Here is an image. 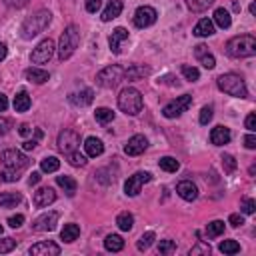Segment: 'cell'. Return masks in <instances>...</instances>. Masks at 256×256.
<instances>
[{
	"label": "cell",
	"instance_id": "f1b7e54d",
	"mask_svg": "<svg viewBox=\"0 0 256 256\" xmlns=\"http://www.w3.org/2000/svg\"><path fill=\"white\" fill-rule=\"evenodd\" d=\"M78 236H80V226H78V224H74V222L64 224V228H62V232H60V238H62L64 242H74Z\"/></svg>",
	"mask_w": 256,
	"mask_h": 256
},
{
	"label": "cell",
	"instance_id": "7a4b0ae2",
	"mask_svg": "<svg viewBox=\"0 0 256 256\" xmlns=\"http://www.w3.org/2000/svg\"><path fill=\"white\" fill-rule=\"evenodd\" d=\"M226 54L230 58H248L256 54V38L252 34H240L226 42Z\"/></svg>",
	"mask_w": 256,
	"mask_h": 256
},
{
	"label": "cell",
	"instance_id": "c3c4849f",
	"mask_svg": "<svg viewBox=\"0 0 256 256\" xmlns=\"http://www.w3.org/2000/svg\"><path fill=\"white\" fill-rule=\"evenodd\" d=\"M240 210H242L244 214H252V212L256 210V202H254L252 198H242V200H240Z\"/></svg>",
	"mask_w": 256,
	"mask_h": 256
},
{
	"label": "cell",
	"instance_id": "6da1fadb",
	"mask_svg": "<svg viewBox=\"0 0 256 256\" xmlns=\"http://www.w3.org/2000/svg\"><path fill=\"white\" fill-rule=\"evenodd\" d=\"M50 20H52L50 10H38V12H34L32 16H28V18L22 22V26H20V36H22L24 40H32L34 36H38L40 32H44V30L48 28Z\"/></svg>",
	"mask_w": 256,
	"mask_h": 256
},
{
	"label": "cell",
	"instance_id": "680465c9",
	"mask_svg": "<svg viewBox=\"0 0 256 256\" xmlns=\"http://www.w3.org/2000/svg\"><path fill=\"white\" fill-rule=\"evenodd\" d=\"M8 130H10V120L0 116V136H2V134H6Z\"/></svg>",
	"mask_w": 256,
	"mask_h": 256
},
{
	"label": "cell",
	"instance_id": "d4e9b609",
	"mask_svg": "<svg viewBox=\"0 0 256 256\" xmlns=\"http://www.w3.org/2000/svg\"><path fill=\"white\" fill-rule=\"evenodd\" d=\"M150 74V68L148 66H142V64H132L130 68L124 70V78L126 80H138V78H144Z\"/></svg>",
	"mask_w": 256,
	"mask_h": 256
},
{
	"label": "cell",
	"instance_id": "f35d334b",
	"mask_svg": "<svg viewBox=\"0 0 256 256\" xmlns=\"http://www.w3.org/2000/svg\"><path fill=\"white\" fill-rule=\"evenodd\" d=\"M222 232H224V222H222V220H212V222L206 226L208 238H216V236H220Z\"/></svg>",
	"mask_w": 256,
	"mask_h": 256
},
{
	"label": "cell",
	"instance_id": "003e7915",
	"mask_svg": "<svg viewBox=\"0 0 256 256\" xmlns=\"http://www.w3.org/2000/svg\"><path fill=\"white\" fill-rule=\"evenodd\" d=\"M0 236H2V224H0Z\"/></svg>",
	"mask_w": 256,
	"mask_h": 256
},
{
	"label": "cell",
	"instance_id": "8992f818",
	"mask_svg": "<svg viewBox=\"0 0 256 256\" xmlns=\"http://www.w3.org/2000/svg\"><path fill=\"white\" fill-rule=\"evenodd\" d=\"M120 80H124V68L118 64L106 66L96 74V84L102 88H114L120 84Z\"/></svg>",
	"mask_w": 256,
	"mask_h": 256
},
{
	"label": "cell",
	"instance_id": "8d00e7d4",
	"mask_svg": "<svg viewBox=\"0 0 256 256\" xmlns=\"http://www.w3.org/2000/svg\"><path fill=\"white\" fill-rule=\"evenodd\" d=\"M218 250L222 254H238L240 252V244L236 240H222L220 246H218Z\"/></svg>",
	"mask_w": 256,
	"mask_h": 256
},
{
	"label": "cell",
	"instance_id": "30bf717a",
	"mask_svg": "<svg viewBox=\"0 0 256 256\" xmlns=\"http://www.w3.org/2000/svg\"><path fill=\"white\" fill-rule=\"evenodd\" d=\"M80 146V136L76 130H70V128H64L60 134H58V150L64 152L66 156L74 150H78Z\"/></svg>",
	"mask_w": 256,
	"mask_h": 256
},
{
	"label": "cell",
	"instance_id": "ac0fdd59",
	"mask_svg": "<svg viewBox=\"0 0 256 256\" xmlns=\"http://www.w3.org/2000/svg\"><path fill=\"white\" fill-rule=\"evenodd\" d=\"M194 56H196V60H198L206 70H212V68L216 66V58H214V54L208 52V48H206L204 44L194 46Z\"/></svg>",
	"mask_w": 256,
	"mask_h": 256
},
{
	"label": "cell",
	"instance_id": "b9f144b4",
	"mask_svg": "<svg viewBox=\"0 0 256 256\" xmlns=\"http://www.w3.org/2000/svg\"><path fill=\"white\" fill-rule=\"evenodd\" d=\"M220 160H222V168H224L226 174H232V172L236 170V160H234L232 154H222Z\"/></svg>",
	"mask_w": 256,
	"mask_h": 256
},
{
	"label": "cell",
	"instance_id": "6f0895ef",
	"mask_svg": "<svg viewBox=\"0 0 256 256\" xmlns=\"http://www.w3.org/2000/svg\"><path fill=\"white\" fill-rule=\"evenodd\" d=\"M244 146H246V148H250V150H254V148H256V136H254L252 132L244 138Z\"/></svg>",
	"mask_w": 256,
	"mask_h": 256
},
{
	"label": "cell",
	"instance_id": "9c48e42d",
	"mask_svg": "<svg viewBox=\"0 0 256 256\" xmlns=\"http://www.w3.org/2000/svg\"><path fill=\"white\" fill-rule=\"evenodd\" d=\"M190 104H192V96L190 94H182V96H178L176 100H172V102H168L164 108H162V114L166 116V118H178L182 112H186L188 108H190Z\"/></svg>",
	"mask_w": 256,
	"mask_h": 256
},
{
	"label": "cell",
	"instance_id": "e0dca14e",
	"mask_svg": "<svg viewBox=\"0 0 256 256\" xmlns=\"http://www.w3.org/2000/svg\"><path fill=\"white\" fill-rule=\"evenodd\" d=\"M28 252L34 254V256H58L60 254V246L50 242V240H46V242H38V244L30 246Z\"/></svg>",
	"mask_w": 256,
	"mask_h": 256
},
{
	"label": "cell",
	"instance_id": "7c38bea8",
	"mask_svg": "<svg viewBox=\"0 0 256 256\" xmlns=\"http://www.w3.org/2000/svg\"><path fill=\"white\" fill-rule=\"evenodd\" d=\"M156 18H158V14H156V10L152 6H140V8H136L132 20H134L136 28H148V26H152L156 22Z\"/></svg>",
	"mask_w": 256,
	"mask_h": 256
},
{
	"label": "cell",
	"instance_id": "be15d7a7",
	"mask_svg": "<svg viewBox=\"0 0 256 256\" xmlns=\"http://www.w3.org/2000/svg\"><path fill=\"white\" fill-rule=\"evenodd\" d=\"M6 108H8V98H6V94L0 92V112H4Z\"/></svg>",
	"mask_w": 256,
	"mask_h": 256
},
{
	"label": "cell",
	"instance_id": "f546056e",
	"mask_svg": "<svg viewBox=\"0 0 256 256\" xmlns=\"http://www.w3.org/2000/svg\"><path fill=\"white\" fill-rule=\"evenodd\" d=\"M104 248H106L108 252H120V250L124 248L122 236H118V234H108V236L104 238Z\"/></svg>",
	"mask_w": 256,
	"mask_h": 256
},
{
	"label": "cell",
	"instance_id": "60d3db41",
	"mask_svg": "<svg viewBox=\"0 0 256 256\" xmlns=\"http://www.w3.org/2000/svg\"><path fill=\"white\" fill-rule=\"evenodd\" d=\"M154 238H156V236H154V232H146V234H142V236H140V240L136 242V248H138L140 252H142V250H148V248L152 246Z\"/></svg>",
	"mask_w": 256,
	"mask_h": 256
},
{
	"label": "cell",
	"instance_id": "ee69618b",
	"mask_svg": "<svg viewBox=\"0 0 256 256\" xmlns=\"http://www.w3.org/2000/svg\"><path fill=\"white\" fill-rule=\"evenodd\" d=\"M158 252L160 254H172V252H176V242L174 240H160Z\"/></svg>",
	"mask_w": 256,
	"mask_h": 256
},
{
	"label": "cell",
	"instance_id": "83f0119b",
	"mask_svg": "<svg viewBox=\"0 0 256 256\" xmlns=\"http://www.w3.org/2000/svg\"><path fill=\"white\" fill-rule=\"evenodd\" d=\"M30 104H32V100H30V96H28L26 90H20V92L14 96V110H16V112H26V110L30 108Z\"/></svg>",
	"mask_w": 256,
	"mask_h": 256
},
{
	"label": "cell",
	"instance_id": "52a82bcc",
	"mask_svg": "<svg viewBox=\"0 0 256 256\" xmlns=\"http://www.w3.org/2000/svg\"><path fill=\"white\" fill-rule=\"evenodd\" d=\"M0 160H2V166L8 168V170H14V172H22L26 166H28V158L20 152V150H4L0 154Z\"/></svg>",
	"mask_w": 256,
	"mask_h": 256
},
{
	"label": "cell",
	"instance_id": "8fae6325",
	"mask_svg": "<svg viewBox=\"0 0 256 256\" xmlns=\"http://www.w3.org/2000/svg\"><path fill=\"white\" fill-rule=\"evenodd\" d=\"M150 180H152V174H150V172L140 170V172L132 174V176L124 182V192H126V196H136V194L140 192V188H142L146 182H150Z\"/></svg>",
	"mask_w": 256,
	"mask_h": 256
},
{
	"label": "cell",
	"instance_id": "7402d4cb",
	"mask_svg": "<svg viewBox=\"0 0 256 256\" xmlns=\"http://www.w3.org/2000/svg\"><path fill=\"white\" fill-rule=\"evenodd\" d=\"M84 150H86V156L96 158V156H100L104 152V142L100 138H96V136H88L84 140Z\"/></svg>",
	"mask_w": 256,
	"mask_h": 256
},
{
	"label": "cell",
	"instance_id": "4316f807",
	"mask_svg": "<svg viewBox=\"0 0 256 256\" xmlns=\"http://www.w3.org/2000/svg\"><path fill=\"white\" fill-rule=\"evenodd\" d=\"M24 76H26L30 82H34V84H44V82L48 80V72H46L44 68H28V70L24 72Z\"/></svg>",
	"mask_w": 256,
	"mask_h": 256
},
{
	"label": "cell",
	"instance_id": "7dc6e473",
	"mask_svg": "<svg viewBox=\"0 0 256 256\" xmlns=\"http://www.w3.org/2000/svg\"><path fill=\"white\" fill-rule=\"evenodd\" d=\"M212 116H214V108L208 104V106H204V108L200 110V118H198V120H200V124H208V122L212 120Z\"/></svg>",
	"mask_w": 256,
	"mask_h": 256
},
{
	"label": "cell",
	"instance_id": "277c9868",
	"mask_svg": "<svg viewBox=\"0 0 256 256\" xmlns=\"http://www.w3.org/2000/svg\"><path fill=\"white\" fill-rule=\"evenodd\" d=\"M142 106H144L142 94H140L136 88L128 86V88H124V90L118 94V108H120L124 114L136 116V114L142 110Z\"/></svg>",
	"mask_w": 256,
	"mask_h": 256
},
{
	"label": "cell",
	"instance_id": "603a6c76",
	"mask_svg": "<svg viewBox=\"0 0 256 256\" xmlns=\"http://www.w3.org/2000/svg\"><path fill=\"white\" fill-rule=\"evenodd\" d=\"M122 8H124V2L122 0H110L108 2V6L104 8V12H102V22H110V20H114L116 16H120V12H122Z\"/></svg>",
	"mask_w": 256,
	"mask_h": 256
},
{
	"label": "cell",
	"instance_id": "e7e4bbea",
	"mask_svg": "<svg viewBox=\"0 0 256 256\" xmlns=\"http://www.w3.org/2000/svg\"><path fill=\"white\" fill-rule=\"evenodd\" d=\"M6 54H8V48H6V44H4V42H0V62L6 58Z\"/></svg>",
	"mask_w": 256,
	"mask_h": 256
},
{
	"label": "cell",
	"instance_id": "5b68a950",
	"mask_svg": "<svg viewBox=\"0 0 256 256\" xmlns=\"http://www.w3.org/2000/svg\"><path fill=\"white\" fill-rule=\"evenodd\" d=\"M78 44H80V32H78V28L76 26H66V30L62 32V36H60V42H58V58L64 62V60H68L74 52H76V48H78Z\"/></svg>",
	"mask_w": 256,
	"mask_h": 256
},
{
	"label": "cell",
	"instance_id": "5bb4252c",
	"mask_svg": "<svg viewBox=\"0 0 256 256\" xmlns=\"http://www.w3.org/2000/svg\"><path fill=\"white\" fill-rule=\"evenodd\" d=\"M56 224H58V214L56 212H46V214H42L34 220L32 228L36 232H50V230L56 228Z\"/></svg>",
	"mask_w": 256,
	"mask_h": 256
},
{
	"label": "cell",
	"instance_id": "9a60e30c",
	"mask_svg": "<svg viewBox=\"0 0 256 256\" xmlns=\"http://www.w3.org/2000/svg\"><path fill=\"white\" fill-rule=\"evenodd\" d=\"M128 40V30L126 28H114L112 34L108 36V46L112 50V54H120L122 52V42Z\"/></svg>",
	"mask_w": 256,
	"mask_h": 256
},
{
	"label": "cell",
	"instance_id": "f6af8a7d",
	"mask_svg": "<svg viewBox=\"0 0 256 256\" xmlns=\"http://www.w3.org/2000/svg\"><path fill=\"white\" fill-rule=\"evenodd\" d=\"M190 256H196V254H210V244H206L204 240H198V244L194 248H190L188 252Z\"/></svg>",
	"mask_w": 256,
	"mask_h": 256
},
{
	"label": "cell",
	"instance_id": "74e56055",
	"mask_svg": "<svg viewBox=\"0 0 256 256\" xmlns=\"http://www.w3.org/2000/svg\"><path fill=\"white\" fill-rule=\"evenodd\" d=\"M158 164H160V168H162V170H166V172H176V170L180 168L178 160H176V158H172V156H164V158H160V160H158Z\"/></svg>",
	"mask_w": 256,
	"mask_h": 256
},
{
	"label": "cell",
	"instance_id": "4fadbf2b",
	"mask_svg": "<svg viewBox=\"0 0 256 256\" xmlns=\"http://www.w3.org/2000/svg\"><path fill=\"white\" fill-rule=\"evenodd\" d=\"M146 148H148V140H146V136H142V134L130 136V138L126 140V144H124V152H126L128 156H138V154H142Z\"/></svg>",
	"mask_w": 256,
	"mask_h": 256
},
{
	"label": "cell",
	"instance_id": "db71d44e",
	"mask_svg": "<svg viewBox=\"0 0 256 256\" xmlns=\"http://www.w3.org/2000/svg\"><path fill=\"white\" fill-rule=\"evenodd\" d=\"M246 128H248L250 132L256 130V114H254V112H250V114L246 116Z\"/></svg>",
	"mask_w": 256,
	"mask_h": 256
},
{
	"label": "cell",
	"instance_id": "f907efd6",
	"mask_svg": "<svg viewBox=\"0 0 256 256\" xmlns=\"http://www.w3.org/2000/svg\"><path fill=\"white\" fill-rule=\"evenodd\" d=\"M100 8H102V0H86V12L94 14V12H98Z\"/></svg>",
	"mask_w": 256,
	"mask_h": 256
},
{
	"label": "cell",
	"instance_id": "bcb514c9",
	"mask_svg": "<svg viewBox=\"0 0 256 256\" xmlns=\"http://www.w3.org/2000/svg\"><path fill=\"white\" fill-rule=\"evenodd\" d=\"M20 172H14V170H8V168H2L0 170V180L2 182H16L20 176H18Z\"/></svg>",
	"mask_w": 256,
	"mask_h": 256
},
{
	"label": "cell",
	"instance_id": "681fc988",
	"mask_svg": "<svg viewBox=\"0 0 256 256\" xmlns=\"http://www.w3.org/2000/svg\"><path fill=\"white\" fill-rule=\"evenodd\" d=\"M14 248H16V240H14V238H2V240H0V254L12 252Z\"/></svg>",
	"mask_w": 256,
	"mask_h": 256
},
{
	"label": "cell",
	"instance_id": "816d5d0a",
	"mask_svg": "<svg viewBox=\"0 0 256 256\" xmlns=\"http://www.w3.org/2000/svg\"><path fill=\"white\" fill-rule=\"evenodd\" d=\"M228 222H230V226L238 228V226H242V224H244V216H242V214H230Z\"/></svg>",
	"mask_w": 256,
	"mask_h": 256
},
{
	"label": "cell",
	"instance_id": "03108f58",
	"mask_svg": "<svg viewBox=\"0 0 256 256\" xmlns=\"http://www.w3.org/2000/svg\"><path fill=\"white\" fill-rule=\"evenodd\" d=\"M250 14H252V16H254V14H256V4H254V2H252V4H250Z\"/></svg>",
	"mask_w": 256,
	"mask_h": 256
},
{
	"label": "cell",
	"instance_id": "d6a6232c",
	"mask_svg": "<svg viewBox=\"0 0 256 256\" xmlns=\"http://www.w3.org/2000/svg\"><path fill=\"white\" fill-rule=\"evenodd\" d=\"M116 224H118V228H120V230L130 232V230H132V226H134V216H132L130 212H120V214H118V218H116Z\"/></svg>",
	"mask_w": 256,
	"mask_h": 256
},
{
	"label": "cell",
	"instance_id": "d590c367",
	"mask_svg": "<svg viewBox=\"0 0 256 256\" xmlns=\"http://www.w3.org/2000/svg\"><path fill=\"white\" fill-rule=\"evenodd\" d=\"M214 4V0H186V6L192 12H204Z\"/></svg>",
	"mask_w": 256,
	"mask_h": 256
},
{
	"label": "cell",
	"instance_id": "4dcf8cb0",
	"mask_svg": "<svg viewBox=\"0 0 256 256\" xmlns=\"http://www.w3.org/2000/svg\"><path fill=\"white\" fill-rule=\"evenodd\" d=\"M22 202V196L18 192H0V206L2 208H14Z\"/></svg>",
	"mask_w": 256,
	"mask_h": 256
},
{
	"label": "cell",
	"instance_id": "44dd1931",
	"mask_svg": "<svg viewBox=\"0 0 256 256\" xmlns=\"http://www.w3.org/2000/svg\"><path fill=\"white\" fill-rule=\"evenodd\" d=\"M230 138H232V134L226 126H214L212 132H210V142L214 146H224V144L230 142Z\"/></svg>",
	"mask_w": 256,
	"mask_h": 256
},
{
	"label": "cell",
	"instance_id": "836d02e7",
	"mask_svg": "<svg viewBox=\"0 0 256 256\" xmlns=\"http://www.w3.org/2000/svg\"><path fill=\"white\" fill-rule=\"evenodd\" d=\"M60 168V160L56 158V156H46V158H42L40 160V170L42 172H56Z\"/></svg>",
	"mask_w": 256,
	"mask_h": 256
},
{
	"label": "cell",
	"instance_id": "f5cc1de1",
	"mask_svg": "<svg viewBox=\"0 0 256 256\" xmlns=\"http://www.w3.org/2000/svg\"><path fill=\"white\" fill-rule=\"evenodd\" d=\"M8 224H10L12 228H18V226H22V224H24V216H22V214L10 216V218H8Z\"/></svg>",
	"mask_w": 256,
	"mask_h": 256
},
{
	"label": "cell",
	"instance_id": "91938a15",
	"mask_svg": "<svg viewBox=\"0 0 256 256\" xmlns=\"http://www.w3.org/2000/svg\"><path fill=\"white\" fill-rule=\"evenodd\" d=\"M40 178H42V176H40V172H32V174H30V178H28V184H30V186H34V184H38V182H40Z\"/></svg>",
	"mask_w": 256,
	"mask_h": 256
},
{
	"label": "cell",
	"instance_id": "7bdbcfd3",
	"mask_svg": "<svg viewBox=\"0 0 256 256\" xmlns=\"http://www.w3.org/2000/svg\"><path fill=\"white\" fill-rule=\"evenodd\" d=\"M68 162H70L72 166H76V168H78V166H84V164H86V156H84V154H80L78 150H74V152H70V154H68Z\"/></svg>",
	"mask_w": 256,
	"mask_h": 256
},
{
	"label": "cell",
	"instance_id": "3957f363",
	"mask_svg": "<svg viewBox=\"0 0 256 256\" xmlns=\"http://www.w3.org/2000/svg\"><path fill=\"white\" fill-rule=\"evenodd\" d=\"M216 84H218V88H220L224 94H228V96H234V98H246V96H248V88H246L242 76H238V74H234V72H228V74L218 76Z\"/></svg>",
	"mask_w": 256,
	"mask_h": 256
},
{
	"label": "cell",
	"instance_id": "e575fe53",
	"mask_svg": "<svg viewBox=\"0 0 256 256\" xmlns=\"http://www.w3.org/2000/svg\"><path fill=\"white\" fill-rule=\"evenodd\" d=\"M94 118H96V122H100V124H108V122L114 120V110H110V108H106V106L96 108Z\"/></svg>",
	"mask_w": 256,
	"mask_h": 256
},
{
	"label": "cell",
	"instance_id": "484cf974",
	"mask_svg": "<svg viewBox=\"0 0 256 256\" xmlns=\"http://www.w3.org/2000/svg\"><path fill=\"white\" fill-rule=\"evenodd\" d=\"M218 28H230V24H232V16H230V12L226 10V8H216L214 10V20H212Z\"/></svg>",
	"mask_w": 256,
	"mask_h": 256
},
{
	"label": "cell",
	"instance_id": "ba28073f",
	"mask_svg": "<svg viewBox=\"0 0 256 256\" xmlns=\"http://www.w3.org/2000/svg\"><path fill=\"white\" fill-rule=\"evenodd\" d=\"M54 40L52 38H44V40H40L38 44H36V48L32 50V54H30V60H32V64H46L52 56H54Z\"/></svg>",
	"mask_w": 256,
	"mask_h": 256
},
{
	"label": "cell",
	"instance_id": "2e32d148",
	"mask_svg": "<svg viewBox=\"0 0 256 256\" xmlns=\"http://www.w3.org/2000/svg\"><path fill=\"white\" fill-rule=\"evenodd\" d=\"M54 200H56V192H54V188H50V186L38 188V190L34 192V198H32L34 206H38V208H46V206L52 204Z\"/></svg>",
	"mask_w": 256,
	"mask_h": 256
},
{
	"label": "cell",
	"instance_id": "11a10c76",
	"mask_svg": "<svg viewBox=\"0 0 256 256\" xmlns=\"http://www.w3.org/2000/svg\"><path fill=\"white\" fill-rule=\"evenodd\" d=\"M158 84H168V86H176L178 84V80L172 76V74H166V76H162L160 80H158Z\"/></svg>",
	"mask_w": 256,
	"mask_h": 256
},
{
	"label": "cell",
	"instance_id": "6125c7cd",
	"mask_svg": "<svg viewBox=\"0 0 256 256\" xmlns=\"http://www.w3.org/2000/svg\"><path fill=\"white\" fill-rule=\"evenodd\" d=\"M36 144H38L36 140H24L22 148H24V150H34V148H36Z\"/></svg>",
	"mask_w": 256,
	"mask_h": 256
},
{
	"label": "cell",
	"instance_id": "ffe728a7",
	"mask_svg": "<svg viewBox=\"0 0 256 256\" xmlns=\"http://www.w3.org/2000/svg\"><path fill=\"white\" fill-rule=\"evenodd\" d=\"M68 100H70V104H74V106H88V104H92V100H94V92H92V88H84V90H80V92H72V94L68 96Z\"/></svg>",
	"mask_w": 256,
	"mask_h": 256
},
{
	"label": "cell",
	"instance_id": "cb8c5ba5",
	"mask_svg": "<svg viewBox=\"0 0 256 256\" xmlns=\"http://www.w3.org/2000/svg\"><path fill=\"white\" fill-rule=\"evenodd\" d=\"M212 34H214V22L208 20V18L198 20V24L194 26V36H198V38H206V36H212Z\"/></svg>",
	"mask_w": 256,
	"mask_h": 256
},
{
	"label": "cell",
	"instance_id": "ab89813d",
	"mask_svg": "<svg viewBox=\"0 0 256 256\" xmlns=\"http://www.w3.org/2000/svg\"><path fill=\"white\" fill-rule=\"evenodd\" d=\"M182 76L186 78V80H190V82H196L198 78H200V72H198V68L196 66H190V64H182Z\"/></svg>",
	"mask_w": 256,
	"mask_h": 256
},
{
	"label": "cell",
	"instance_id": "94428289",
	"mask_svg": "<svg viewBox=\"0 0 256 256\" xmlns=\"http://www.w3.org/2000/svg\"><path fill=\"white\" fill-rule=\"evenodd\" d=\"M18 132H20L22 136H28V134L32 132V128H30V124H20V128H18Z\"/></svg>",
	"mask_w": 256,
	"mask_h": 256
},
{
	"label": "cell",
	"instance_id": "1f68e13d",
	"mask_svg": "<svg viewBox=\"0 0 256 256\" xmlns=\"http://www.w3.org/2000/svg\"><path fill=\"white\" fill-rule=\"evenodd\" d=\"M56 184L60 186V188H64V192L68 194V196H74V192H76V180L74 178H70V176H56Z\"/></svg>",
	"mask_w": 256,
	"mask_h": 256
},
{
	"label": "cell",
	"instance_id": "d6986e66",
	"mask_svg": "<svg viewBox=\"0 0 256 256\" xmlns=\"http://www.w3.org/2000/svg\"><path fill=\"white\" fill-rule=\"evenodd\" d=\"M176 192H178L180 198H184V200H188V202H192V200L198 198V188H196V184H194L192 180H182V182H178Z\"/></svg>",
	"mask_w": 256,
	"mask_h": 256
},
{
	"label": "cell",
	"instance_id": "9f6ffc18",
	"mask_svg": "<svg viewBox=\"0 0 256 256\" xmlns=\"http://www.w3.org/2000/svg\"><path fill=\"white\" fill-rule=\"evenodd\" d=\"M6 2V6H10V8H24L30 0H4Z\"/></svg>",
	"mask_w": 256,
	"mask_h": 256
}]
</instances>
